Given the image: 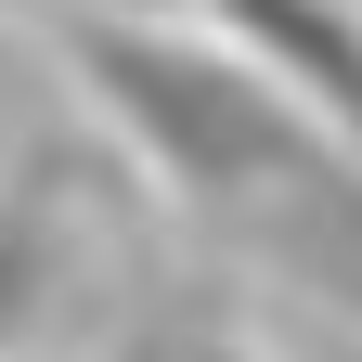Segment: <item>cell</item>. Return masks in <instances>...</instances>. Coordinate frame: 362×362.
<instances>
[{
    "label": "cell",
    "instance_id": "cell-1",
    "mask_svg": "<svg viewBox=\"0 0 362 362\" xmlns=\"http://www.w3.org/2000/svg\"><path fill=\"white\" fill-rule=\"evenodd\" d=\"M117 168L78 129H13L0 143V362L52 349L90 310V233H104Z\"/></svg>",
    "mask_w": 362,
    "mask_h": 362
},
{
    "label": "cell",
    "instance_id": "cell-2",
    "mask_svg": "<svg viewBox=\"0 0 362 362\" xmlns=\"http://www.w3.org/2000/svg\"><path fill=\"white\" fill-rule=\"evenodd\" d=\"M207 39H233L259 78H285L310 117L362 156V13L349 0H194Z\"/></svg>",
    "mask_w": 362,
    "mask_h": 362
},
{
    "label": "cell",
    "instance_id": "cell-3",
    "mask_svg": "<svg viewBox=\"0 0 362 362\" xmlns=\"http://www.w3.org/2000/svg\"><path fill=\"white\" fill-rule=\"evenodd\" d=\"M104 362H259V349L220 324L207 298H143V310L104 324Z\"/></svg>",
    "mask_w": 362,
    "mask_h": 362
},
{
    "label": "cell",
    "instance_id": "cell-4",
    "mask_svg": "<svg viewBox=\"0 0 362 362\" xmlns=\"http://www.w3.org/2000/svg\"><path fill=\"white\" fill-rule=\"evenodd\" d=\"M0 13H39V0H0ZM117 13H156V0H117Z\"/></svg>",
    "mask_w": 362,
    "mask_h": 362
},
{
    "label": "cell",
    "instance_id": "cell-5",
    "mask_svg": "<svg viewBox=\"0 0 362 362\" xmlns=\"http://www.w3.org/2000/svg\"><path fill=\"white\" fill-rule=\"evenodd\" d=\"M324 362H362V337H337V349H324Z\"/></svg>",
    "mask_w": 362,
    "mask_h": 362
}]
</instances>
